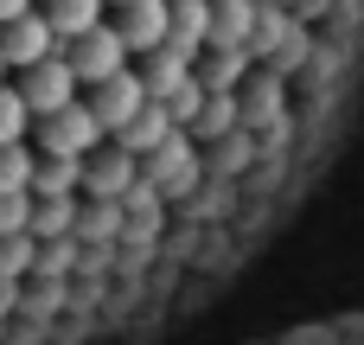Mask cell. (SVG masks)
<instances>
[{
    "mask_svg": "<svg viewBox=\"0 0 364 345\" xmlns=\"http://www.w3.org/2000/svg\"><path fill=\"white\" fill-rule=\"evenodd\" d=\"M6 307H13V282H0V314H6Z\"/></svg>",
    "mask_w": 364,
    "mask_h": 345,
    "instance_id": "cell-21",
    "label": "cell"
},
{
    "mask_svg": "<svg viewBox=\"0 0 364 345\" xmlns=\"http://www.w3.org/2000/svg\"><path fill=\"white\" fill-rule=\"evenodd\" d=\"M173 134H179V122H173V109H166V102L154 96V102H147V109H141V115H134L128 128H115L109 141H122V147H128L134 160H147V154H154V147H166Z\"/></svg>",
    "mask_w": 364,
    "mask_h": 345,
    "instance_id": "cell-8",
    "label": "cell"
},
{
    "mask_svg": "<svg viewBox=\"0 0 364 345\" xmlns=\"http://www.w3.org/2000/svg\"><path fill=\"white\" fill-rule=\"evenodd\" d=\"M0 51H6V64L13 70H32V64H45L51 51H64V38H58V26L32 6V13H19V19H6L0 26Z\"/></svg>",
    "mask_w": 364,
    "mask_h": 345,
    "instance_id": "cell-4",
    "label": "cell"
},
{
    "mask_svg": "<svg viewBox=\"0 0 364 345\" xmlns=\"http://www.w3.org/2000/svg\"><path fill=\"white\" fill-rule=\"evenodd\" d=\"M122 38H128V51H154V45H166L173 38V0H128L122 6Z\"/></svg>",
    "mask_w": 364,
    "mask_h": 345,
    "instance_id": "cell-7",
    "label": "cell"
},
{
    "mask_svg": "<svg viewBox=\"0 0 364 345\" xmlns=\"http://www.w3.org/2000/svg\"><path fill=\"white\" fill-rule=\"evenodd\" d=\"M64 58H70L77 83H90V90H96V83H109L115 70H128V58H134V51H128L122 26H109V19H102V26H90V32H77V38L64 45Z\"/></svg>",
    "mask_w": 364,
    "mask_h": 345,
    "instance_id": "cell-1",
    "label": "cell"
},
{
    "mask_svg": "<svg viewBox=\"0 0 364 345\" xmlns=\"http://www.w3.org/2000/svg\"><path fill=\"white\" fill-rule=\"evenodd\" d=\"M211 0H173V38L166 45H179L192 64H198V45H211Z\"/></svg>",
    "mask_w": 364,
    "mask_h": 345,
    "instance_id": "cell-10",
    "label": "cell"
},
{
    "mask_svg": "<svg viewBox=\"0 0 364 345\" xmlns=\"http://www.w3.org/2000/svg\"><path fill=\"white\" fill-rule=\"evenodd\" d=\"M102 122H96V109L90 102H70V109H58V115H45L38 122V141H45V154H64V160H83V154H96L102 147Z\"/></svg>",
    "mask_w": 364,
    "mask_h": 345,
    "instance_id": "cell-3",
    "label": "cell"
},
{
    "mask_svg": "<svg viewBox=\"0 0 364 345\" xmlns=\"http://www.w3.org/2000/svg\"><path fill=\"white\" fill-rule=\"evenodd\" d=\"M102 6H109V0H45V19H51V26H58V38L70 45L77 32L102 26Z\"/></svg>",
    "mask_w": 364,
    "mask_h": 345,
    "instance_id": "cell-15",
    "label": "cell"
},
{
    "mask_svg": "<svg viewBox=\"0 0 364 345\" xmlns=\"http://www.w3.org/2000/svg\"><path fill=\"white\" fill-rule=\"evenodd\" d=\"M256 6L250 0H218V13H211V45H224V51H243L250 45V32H256Z\"/></svg>",
    "mask_w": 364,
    "mask_h": 345,
    "instance_id": "cell-12",
    "label": "cell"
},
{
    "mask_svg": "<svg viewBox=\"0 0 364 345\" xmlns=\"http://www.w3.org/2000/svg\"><path fill=\"white\" fill-rule=\"evenodd\" d=\"M77 186H83V160L38 154V173H32V192H38V198H70Z\"/></svg>",
    "mask_w": 364,
    "mask_h": 345,
    "instance_id": "cell-13",
    "label": "cell"
},
{
    "mask_svg": "<svg viewBox=\"0 0 364 345\" xmlns=\"http://www.w3.org/2000/svg\"><path fill=\"white\" fill-rule=\"evenodd\" d=\"M38 115L26 109V96H19V83H0V147L6 141H26V128H32Z\"/></svg>",
    "mask_w": 364,
    "mask_h": 345,
    "instance_id": "cell-18",
    "label": "cell"
},
{
    "mask_svg": "<svg viewBox=\"0 0 364 345\" xmlns=\"http://www.w3.org/2000/svg\"><path fill=\"white\" fill-rule=\"evenodd\" d=\"M6 230H32V192H0V237Z\"/></svg>",
    "mask_w": 364,
    "mask_h": 345,
    "instance_id": "cell-19",
    "label": "cell"
},
{
    "mask_svg": "<svg viewBox=\"0 0 364 345\" xmlns=\"http://www.w3.org/2000/svg\"><path fill=\"white\" fill-rule=\"evenodd\" d=\"M6 70H13V64H6V51H0V83H6Z\"/></svg>",
    "mask_w": 364,
    "mask_h": 345,
    "instance_id": "cell-22",
    "label": "cell"
},
{
    "mask_svg": "<svg viewBox=\"0 0 364 345\" xmlns=\"http://www.w3.org/2000/svg\"><path fill=\"white\" fill-rule=\"evenodd\" d=\"M141 160L122 147V141H109V147H96V154H83V192L90 198H122L141 173H134Z\"/></svg>",
    "mask_w": 364,
    "mask_h": 345,
    "instance_id": "cell-6",
    "label": "cell"
},
{
    "mask_svg": "<svg viewBox=\"0 0 364 345\" xmlns=\"http://www.w3.org/2000/svg\"><path fill=\"white\" fill-rule=\"evenodd\" d=\"M77 70H70V58L64 51H51L45 64H32V70H19V96H26V109L45 122V115H58V109H70L77 102Z\"/></svg>",
    "mask_w": 364,
    "mask_h": 345,
    "instance_id": "cell-2",
    "label": "cell"
},
{
    "mask_svg": "<svg viewBox=\"0 0 364 345\" xmlns=\"http://www.w3.org/2000/svg\"><path fill=\"white\" fill-rule=\"evenodd\" d=\"M141 77H147V96H160V102H166V96H173V90L192 77V58H186L179 45H154V51H147V70H141Z\"/></svg>",
    "mask_w": 364,
    "mask_h": 345,
    "instance_id": "cell-11",
    "label": "cell"
},
{
    "mask_svg": "<svg viewBox=\"0 0 364 345\" xmlns=\"http://www.w3.org/2000/svg\"><path fill=\"white\" fill-rule=\"evenodd\" d=\"M147 102H154V96H147V77H141V70H115L109 83H96V90H90V109H96V122H102L109 134H115V128H128Z\"/></svg>",
    "mask_w": 364,
    "mask_h": 345,
    "instance_id": "cell-5",
    "label": "cell"
},
{
    "mask_svg": "<svg viewBox=\"0 0 364 345\" xmlns=\"http://www.w3.org/2000/svg\"><path fill=\"white\" fill-rule=\"evenodd\" d=\"M19 13H32V0H0V26H6V19H19Z\"/></svg>",
    "mask_w": 364,
    "mask_h": 345,
    "instance_id": "cell-20",
    "label": "cell"
},
{
    "mask_svg": "<svg viewBox=\"0 0 364 345\" xmlns=\"http://www.w3.org/2000/svg\"><path fill=\"white\" fill-rule=\"evenodd\" d=\"M32 256H38V237L32 230H6L0 237V282H19L32 269Z\"/></svg>",
    "mask_w": 364,
    "mask_h": 345,
    "instance_id": "cell-17",
    "label": "cell"
},
{
    "mask_svg": "<svg viewBox=\"0 0 364 345\" xmlns=\"http://www.w3.org/2000/svg\"><path fill=\"white\" fill-rule=\"evenodd\" d=\"M32 173H38V154L26 141H6L0 147V192H32Z\"/></svg>",
    "mask_w": 364,
    "mask_h": 345,
    "instance_id": "cell-16",
    "label": "cell"
},
{
    "mask_svg": "<svg viewBox=\"0 0 364 345\" xmlns=\"http://www.w3.org/2000/svg\"><path fill=\"white\" fill-rule=\"evenodd\" d=\"M109 6H128V0H109Z\"/></svg>",
    "mask_w": 364,
    "mask_h": 345,
    "instance_id": "cell-23",
    "label": "cell"
},
{
    "mask_svg": "<svg viewBox=\"0 0 364 345\" xmlns=\"http://www.w3.org/2000/svg\"><path fill=\"white\" fill-rule=\"evenodd\" d=\"M147 173H154V186H160V192H186V186H192L198 160H192V147H186V128H179L166 147H154V154H147Z\"/></svg>",
    "mask_w": 364,
    "mask_h": 345,
    "instance_id": "cell-9",
    "label": "cell"
},
{
    "mask_svg": "<svg viewBox=\"0 0 364 345\" xmlns=\"http://www.w3.org/2000/svg\"><path fill=\"white\" fill-rule=\"evenodd\" d=\"M32 237H38V243L77 237V205H70V198H38V192H32Z\"/></svg>",
    "mask_w": 364,
    "mask_h": 345,
    "instance_id": "cell-14",
    "label": "cell"
}]
</instances>
